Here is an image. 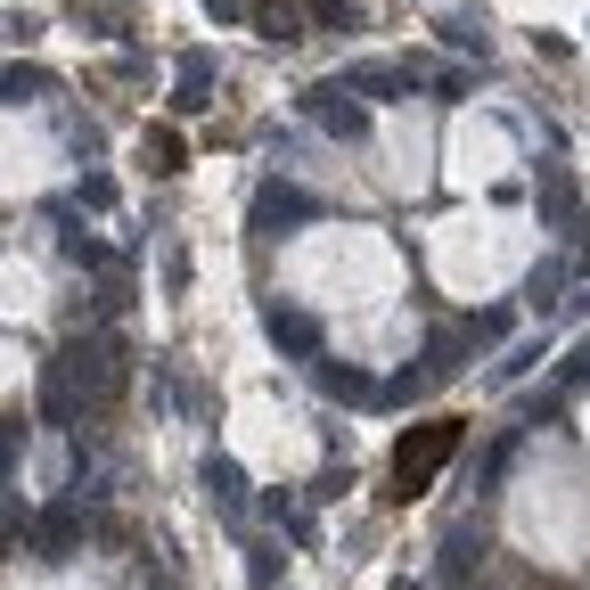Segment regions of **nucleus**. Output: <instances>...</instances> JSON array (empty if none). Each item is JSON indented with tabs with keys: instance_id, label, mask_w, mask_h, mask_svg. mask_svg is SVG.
Masks as SVG:
<instances>
[{
	"instance_id": "1",
	"label": "nucleus",
	"mask_w": 590,
	"mask_h": 590,
	"mask_svg": "<svg viewBox=\"0 0 590 590\" xmlns=\"http://www.w3.org/2000/svg\"><path fill=\"white\" fill-rule=\"evenodd\" d=\"M451 442H459V427H427V435H410V442H403V459H394V500H410V492H418V476H427L435 459L451 451Z\"/></svg>"
}]
</instances>
